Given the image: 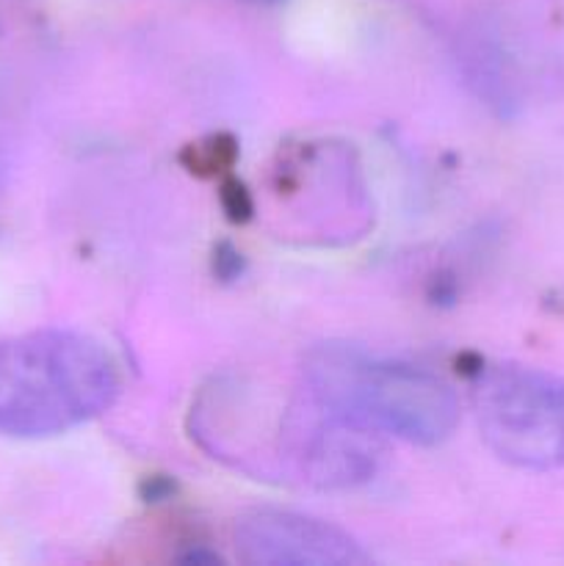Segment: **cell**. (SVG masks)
<instances>
[{
    "mask_svg": "<svg viewBox=\"0 0 564 566\" xmlns=\"http://www.w3.org/2000/svg\"><path fill=\"white\" fill-rule=\"evenodd\" d=\"M238 558L252 566H363L370 562L352 534L318 517L252 509L236 520Z\"/></svg>",
    "mask_w": 564,
    "mask_h": 566,
    "instance_id": "cell-4",
    "label": "cell"
},
{
    "mask_svg": "<svg viewBox=\"0 0 564 566\" xmlns=\"http://www.w3.org/2000/svg\"><path fill=\"white\" fill-rule=\"evenodd\" d=\"M487 448L525 470L564 468V376L525 365H487L473 385Z\"/></svg>",
    "mask_w": 564,
    "mask_h": 566,
    "instance_id": "cell-3",
    "label": "cell"
},
{
    "mask_svg": "<svg viewBox=\"0 0 564 566\" xmlns=\"http://www.w3.org/2000/svg\"><path fill=\"white\" fill-rule=\"evenodd\" d=\"M119 390V365L94 337L44 329L0 340V434H64L103 415Z\"/></svg>",
    "mask_w": 564,
    "mask_h": 566,
    "instance_id": "cell-1",
    "label": "cell"
},
{
    "mask_svg": "<svg viewBox=\"0 0 564 566\" xmlns=\"http://www.w3.org/2000/svg\"><path fill=\"white\" fill-rule=\"evenodd\" d=\"M304 385L341 418L376 437L440 446L459 423L446 379L418 365L374 357L354 346H321L304 359Z\"/></svg>",
    "mask_w": 564,
    "mask_h": 566,
    "instance_id": "cell-2",
    "label": "cell"
}]
</instances>
